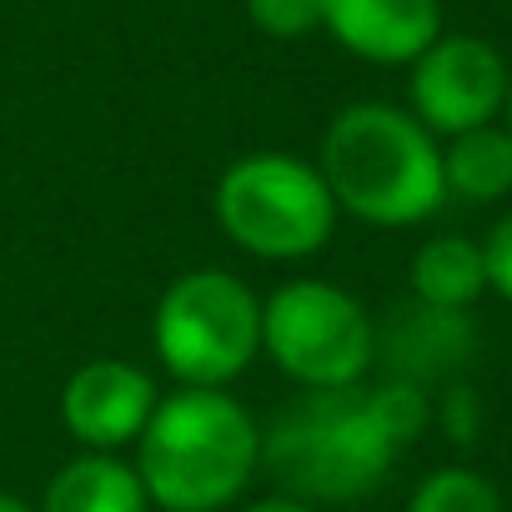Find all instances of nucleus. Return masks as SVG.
<instances>
[{
    "label": "nucleus",
    "mask_w": 512,
    "mask_h": 512,
    "mask_svg": "<svg viewBox=\"0 0 512 512\" xmlns=\"http://www.w3.org/2000/svg\"><path fill=\"white\" fill-rule=\"evenodd\" d=\"M216 231L251 262H312L337 236V201L312 156L297 151H241L211 186Z\"/></svg>",
    "instance_id": "obj_4"
},
{
    "label": "nucleus",
    "mask_w": 512,
    "mask_h": 512,
    "mask_svg": "<svg viewBox=\"0 0 512 512\" xmlns=\"http://www.w3.org/2000/svg\"><path fill=\"white\" fill-rule=\"evenodd\" d=\"M502 131L512 136V81H507V101H502Z\"/></svg>",
    "instance_id": "obj_20"
},
{
    "label": "nucleus",
    "mask_w": 512,
    "mask_h": 512,
    "mask_svg": "<svg viewBox=\"0 0 512 512\" xmlns=\"http://www.w3.org/2000/svg\"><path fill=\"white\" fill-rule=\"evenodd\" d=\"M262 357L297 392H347L377 372V317L327 277H292L262 297Z\"/></svg>",
    "instance_id": "obj_6"
},
{
    "label": "nucleus",
    "mask_w": 512,
    "mask_h": 512,
    "mask_svg": "<svg viewBox=\"0 0 512 512\" xmlns=\"http://www.w3.org/2000/svg\"><path fill=\"white\" fill-rule=\"evenodd\" d=\"M241 6L267 41H307L322 31V0H241Z\"/></svg>",
    "instance_id": "obj_15"
},
{
    "label": "nucleus",
    "mask_w": 512,
    "mask_h": 512,
    "mask_svg": "<svg viewBox=\"0 0 512 512\" xmlns=\"http://www.w3.org/2000/svg\"><path fill=\"white\" fill-rule=\"evenodd\" d=\"M427 427L432 392L397 377L347 392H302L262 422V472L307 507H342L372 497Z\"/></svg>",
    "instance_id": "obj_1"
},
{
    "label": "nucleus",
    "mask_w": 512,
    "mask_h": 512,
    "mask_svg": "<svg viewBox=\"0 0 512 512\" xmlns=\"http://www.w3.org/2000/svg\"><path fill=\"white\" fill-rule=\"evenodd\" d=\"M407 512H507V507H502V492L492 477H482L477 467L447 462V467H432L417 477Z\"/></svg>",
    "instance_id": "obj_14"
},
{
    "label": "nucleus",
    "mask_w": 512,
    "mask_h": 512,
    "mask_svg": "<svg viewBox=\"0 0 512 512\" xmlns=\"http://www.w3.org/2000/svg\"><path fill=\"white\" fill-rule=\"evenodd\" d=\"M36 512H151V502L131 457L76 452L46 477Z\"/></svg>",
    "instance_id": "obj_11"
},
{
    "label": "nucleus",
    "mask_w": 512,
    "mask_h": 512,
    "mask_svg": "<svg viewBox=\"0 0 512 512\" xmlns=\"http://www.w3.org/2000/svg\"><path fill=\"white\" fill-rule=\"evenodd\" d=\"M131 467L151 512H231L262 477V422L231 392H161Z\"/></svg>",
    "instance_id": "obj_2"
},
{
    "label": "nucleus",
    "mask_w": 512,
    "mask_h": 512,
    "mask_svg": "<svg viewBox=\"0 0 512 512\" xmlns=\"http://www.w3.org/2000/svg\"><path fill=\"white\" fill-rule=\"evenodd\" d=\"M477 347V332L467 322V312H437L422 302H402L387 312V322H377V367L382 377L412 382L422 392H432V382H452L467 357Z\"/></svg>",
    "instance_id": "obj_9"
},
{
    "label": "nucleus",
    "mask_w": 512,
    "mask_h": 512,
    "mask_svg": "<svg viewBox=\"0 0 512 512\" xmlns=\"http://www.w3.org/2000/svg\"><path fill=\"white\" fill-rule=\"evenodd\" d=\"M322 31L367 66H412L442 36V0H322Z\"/></svg>",
    "instance_id": "obj_10"
},
{
    "label": "nucleus",
    "mask_w": 512,
    "mask_h": 512,
    "mask_svg": "<svg viewBox=\"0 0 512 512\" xmlns=\"http://www.w3.org/2000/svg\"><path fill=\"white\" fill-rule=\"evenodd\" d=\"M317 171L342 216L407 231L432 221L447 206L442 186V141L392 101H352L342 106L317 146Z\"/></svg>",
    "instance_id": "obj_3"
},
{
    "label": "nucleus",
    "mask_w": 512,
    "mask_h": 512,
    "mask_svg": "<svg viewBox=\"0 0 512 512\" xmlns=\"http://www.w3.org/2000/svg\"><path fill=\"white\" fill-rule=\"evenodd\" d=\"M156 402H161V387L141 362L91 357L61 382L56 417H61L66 437L76 442V452L131 457V447L146 432Z\"/></svg>",
    "instance_id": "obj_8"
},
{
    "label": "nucleus",
    "mask_w": 512,
    "mask_h": 512,
    "mask_svg": "<svg viewBox=\"0 0 512 512\" xmlns=\"http://www.w3.org/2000/svg\"><path fill=\"white\" fill-rule=\"evenodd\" d=\"M432 422H442V432H447L452 442H472V437H477V422H482L472 387H462V382H447L442 402L432 407Z\"/></svg>",
    "instance_id": "obj_17"
},
{
    "label": "nucleus",
    "mask_w": 512,
    "mask_h": 512,
    "mask_svg": "<svg viewBox=\"0 0 512 512\" xmlns=\"http://www.w3.org/2000/svg\"><path fill=\"white\" fill-rule=\"evenodd\" d=\"M0 512H36V502L21 497V492H6V487H0Z\"/></svg>",
    "instance_id": "obj_19"
},
{
    "label": "nucleus",
    "mask_w": 512,
    "mask_h": 512,
    "mask_svg": "<svg viewBox=\"0 0 512 512\" xmlns=\"http://www.w3.org/2000/svg\"><path fill=\"white\" fill-rule=\"evenodd\" d=\"M442 186L447 201L462 206H492L512 196V136L502 131V121L442 141Z\"/></svg>",
    "instance_id": "obj_13"
},
{
    "label": "nucleus",
    "mask_w": 512,
    "mask_h": 512,
    "mask_svg": "<svg viewBox=\"0 0 512 512\" xmlns=\"http://www.w3.org/2000/svg\"><path fill=\"white\" fill-rule=\"evenodd\" d=\"M412 302L437 312H472L477 297H487V262L482 241L472 236H427L407 262Z\"/></svg>",
    "instance_id": "obj_12"
},
{
    "label": "nucleus",
    "mask_w": 512,
    "mask_h": 512,
    "mask_svg": "<svg viewBox=\"0 0 512 512\" xmlns=\"http://www.w3.org/2000/svg\"><path fill=\"white\" fill-rule=\"evenodd\" d=\"M231 512H317V507H307V502H297V497H287V492H272V497L241 502V507H231Z\"/></svg>",
    "instance_id": "obj_18"
},
{
    "label": "nucleus",
    "mask_w": 512,
    "mask_h": 512,
    "mask_svg": "<svg viewBox=\"0 0 512 512\" xmlns=\"http://www.w3.org/2000/svg\"><path fill=\"white\" fill-rule=\"evenodd\" d=\"M482 262H487V292L512 307V211L482 236Z\"/></svg>",
    "instance_id": "obj_16"
},
{
    "label": "nucleus",
    "mask_w": 512,
    "mask_h": 512,
    "mask_svg": "<svg viewBox=\"0 0 512 512\" xmlns=\"http://www.w3.org/2000/svg\"><path fill=\"white\" fill-rule=\"evenodd\" d=\"M512 66L507 56L467 31H442L412 66H407V111L437 136L452 141L477 126L502 121Z\"/></svg>",
    "instance_id": "obj_7"
},
{
    "label": "nucleus",
    "mask_w": 512,
    "mask_h": 512,
    "mask_svg": "<svg viewBox=\"0 0 512 512\" xmlns=\"http://www.w3.org/2000/svg\"><path fill=\"white\" fill-rule=\"evenodd\" d=\"M151 352L176 387L231 392L262 357V297L226 267H191L151 307Z\"/></svg>",
    "instance_id": "obj_5"
}]
</instances>
